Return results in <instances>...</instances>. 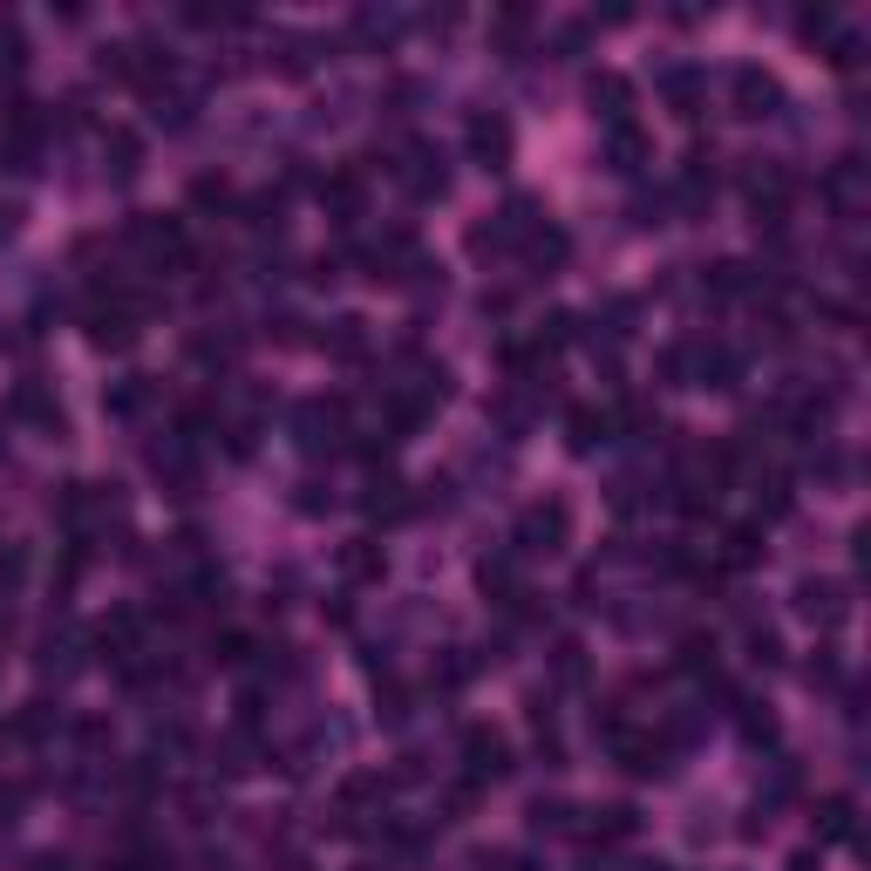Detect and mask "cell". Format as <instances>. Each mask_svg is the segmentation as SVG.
<instances>
[{
  "label": "cell",
  "mask_w": 871,
  "mask_h": 871,
  "mask_svg": "<svg viewBox=\"0 0 871 871\" xmlns=\"http://www.w3.org/2000/svg\"><path fill=\"white\" fill-rule=\"evenodd\" d=\"M817 831H824V838H851V803H844V797H824V810H817Z\"/></svg>",
  "instance_id": "cell-25"
},
{
  "label": "cell",
  "mask_w": 871,
  "mask_h": 871,
  "mask_svg": "<svg viewBox=\"0 0 871 871\" xmlns=\"http://www.w3.org/2000/svg\"><path fill=\"white\" fill-rule=\"evenodd\" d=\"M463 762H470L477 783H498V777H511V742H504L498 729L470 722V729H463Z\"/></svg>",
  "instance_id": "cell-2"
},
{
  "label": "cell",
  "mask_w": 871,
  "mask_h": 871,
  "mask_svg": "<svg viewBox=\"0 0 871 871\" xmlns=\"http://www.w3.org/2000/svg\"><path fill=\"white\" fill-rule=\"evenodd\" d=\"M54 722H62V715H54V708H48V701H28V708H21V715L8 722V735H14V742H41V735H48Z\"/></svg>",
  "instance_id": "cell-20"
},
{
  "label": "cell",
  "mask_w": 871,
  "mask_h": 871,
  "mask_svg": "<svg viewBox=\"0 0 871 871\" xmlns=\"http://www.w3.org/2000/svg\"><path fill=\"white\" fill-rule=\"evenodd\" d=\"M211 661H218V668H246V661H252V640H246V633L211 640Z\"/></svg>",
  "instance_id": "cell-26"
},
{
  "label": "cell",
  "mask_w": 871,
  "mask_h": 871,
  "mask_svg": "<svg viewBox=\"0 0 871 871\" xmlns=\"http://www.w3.org/2000/svg\"><path fill=\"white\" fill-rule=\"evenodd\" d=\"M708 287H715V300H735V293L762 287V280H755V266H742V259H722L715 272H708Z\"/></svg>",
  "instance_id": "cell-18"
},
{
  "label": "cell",
  "mask_w": 871,
  "mask_h": 871,
  "mask_svg": "<svg viewBox=\"0 0 871 871\" xmlns=\"http://www.w3.org/2000/svg\"><path fill=\"white\" fill-rule=\"evenodd\" d=\"M607 157H613V171H640V163H647V137H640L633 123H613V143H607Z\"/></svg>",
  "instance_id": "cell-17"
},
{
  "label": "cell",
  "mask_w": 871,
  "mask_h": 871,
  "mask_svg": "<svg viewBox=\"0 0 871 871\" xmlns=\"http://www.w3.org/2000/svg\"><path fill=\"white\" fill-rule=\"evenodd\" d=\"M109 871H171V851H150V844H143V851H123Z\"/></svg>",
  "instance_id": "cell-28"
},
{
  "label": "cell",
  "mask_w": 871,
  "mask_h": 871,
  "mask_svg": "<svg viewBox=\"0 0 871 871\" xmlns=\"http://www.w3.org/2000/svg\"><path fill=\"white\" fill-rule=\"evenodd\" d=\"M0 69H21V34L0 28Z\"/></svg>",
  "instance_id": "cell-29"
},
{
  "label": "cell",
  "mask_w": 871,
  "mask_h": 871,
  "mask_svg": "<svg viewBox=\"0 0 871 871\" xmlns=\"http://www.w3.org/2000/svg\"><path fill=\"white\" fill-rule=\"evenodd\" d=\"M755 552H762V531H755V524H735L729 544H722V559H729V565H755Z\"/></svg>",
  "instance_id": "cell-23"
},
{
  "label": "cell",
  "mask_w": 871,
  "mask_h": 871,
  "mask_svg": "<svg viewBox=\"0 0 871 871\" xmlns=\"http://www.w3.org/2000/svg\"><path fill=\"white\" fill-rule=\"evenodd\" d=\"M633 831H640L633 803H607V810H592V824H585V838H599V844H620V838H633Z\"/></svg>",
  "instance_id": "cell-15"
},
{
  "label": "cell",
  "mask_w": 871,
  "mask_h": 871,
  "mask_svg": "<svg viewBox=\"0 0 871 871\" xmlns=\"http://www.w3.org/2000/svg\"><path fill=\"white\" fill-rule=\"evenodd\" d=\"M607 436H613V416H599V409H572V416H565V443H572L579 457L599 450Z\"/></svg>",
  "instance_id": "cell-14"
},
{
  "label": "cell",
  "mask_w": 871,
  "mask_h": 871,
  "mask_svg": "<svg viewBox=\"0 0 871 871\" xmlns=\"http://www.w3.org/2000/svg\"><path fill=\"white\" fill-rule=\"evenodd\" d=\"M470 150L498 171V163H511V123L504 117H470Z\"/></svg>",
  "instance_id": "cell-10"
},
{
  "label": "cell",
  "mask_w": 871,
  "mask_h": 871,
  "mask_svg": "<svg viewBox=\"0 0 871 871\" xmlns=\"http://www.w3.org/2000/svg\"><path fill=\"white\" fill-rule=\"evenodd\" d=\"M191 204H198V211L232 204V184H226V178H198V184H191Z\"/></svg>",
  "instance_id": "cell-27"
},
{
  "label": "cell",
  "mask_w": 871,
  "mask_h": 871,
  "mask_svg": "<svg viewBox=\"0 0 871 871\" xmlns=\"http://www.w3.org/2000/svg\"><path fill=\"white\" fill-rule=\"evenodd\" d=\"M613 755H620V770H627V777H661V770H668V749H661V742H647V735H633V729L613 735Z\"/></svg>",
  "instance_id": "cell-9"
},
{
  "label": "cell",
  "mask_w": 871,
  "mask_h": 871,
  "mask_svg": "<svg viewBox=\"0 0 871 871\" xmlns=\"http://www.w3.org/2000/svg\"><path fill=\"white\" fill-rule=\"evenodd\" d=\"M341 429H348V402H341V396H313V402H300V443H307V450L334 443Z\"/></svg>",
  "instance_id": "cell-4"
},
{
  "label": "cell",
  "mask_w": 871,
  "mask_h": 871,
  "mask_svg": "<svg viewBox=\"0 0 871 871\" xmlns=\"http://www.w3.org/2000/svg\"><path fill=\"white\" fill-rule=\"evenodd\" d=\"M102 157H117L109 171H117V178H130L137 163H143V143H137V130H109V137H102Z\"/></svg>",
  "instance_id": "cell-21"
},
{
  "label": "cell",
  "mask_w": 871,
  "mask_h": 871,
  "mask_svg": "<svg viewBox=\"0 0 871 871\" xmlns=\"http://www.w3.org/2000/svg\"><path fill=\"white\" fill-rule=\"evenodd\" d=\"M341 572H348L354 585H374L381 572H389V559H381L374 538H354V544H341Z\"/></svg>",
  "instance_id": "cell-13"
},
{
  "label": "cell",
  "mask_w": 871,
  "mask_h": 871,
  "mask_svg": "<svg viewBox=\"0 0 871 871\" xmlns=\"http://www.w3.org/2000/svg\"><path fill=\"white\" fill-rule=\"evenodd\" d=\"M14 226H21V204H0V239H8Z\"/></svg>",
  "instance_id": "cell-30"
},
{
  "label": "cell",
  "mask_w": 871,
  "mask_h": 871,
  "mask_svg": "<svg viewBox=\"0 0 871 871\" xmlns=\"http://www.w3.org/2000/svg\"><path fill=\"white\" fill-rule=\"evenodd\" d=\"M729 96H735V117H770V109L783 102L777 76H762V69H735V76H729Z\"/></svg>",
  "instance_id": "cell-5"
},
{
  "label": "cell",
  "mask_w": 871,
  "mask_h": 871,
  "mask_svg": "<svg viewBox=\"0 0 871 871\" xmlns=\"http://www.w3.org/2000/svg\"><path fill=\"white\" fill-rule=\"evenodd\" d=\"M681 668H688V674H701V668L715 674V633H688V640H681Z\"/></svg>",
  "instance_id": "cell-24"
},
{
  "label": "cell",
  "mask_w": 871,
  "mask_h": 871,
  "mask_svg": "<svg viewBox=\"0 0 871 871\" xmlns=\"http://www.w3.org/2000/svg\"><path fill=\"white\" fill-rule=\"evenodd\" d=\"M320 348L334 354V361H361V354H368V320L341 313V320H334V327H327V334H320Z\"/></svg>",
  "instance_id": "cell-12"
},
{
  "label": "cell",
  "mask_w": 871,
  "mask_h": 871,
  "mask_svg": "<svg viewBox=\"0 0 871 871\" xmlns=\"http://www.w3.org/2000/svg\"><path fill=\"white\" fill-rule=\"evenodd\" d=\"M96 647L109 653V661H130V653H143V613L137 607H109L96 620Z\"/></svg>",
  "instance_id": "cell-3"
},
{
  "label": "cell",
  "mask_w": 871,
  "mask_h": 871,
  "mask_svg": "<svg viewBox=\"0 0 871 871\" xmlns=\"http://www.w3.org/2000/svg\"><path fill=\"white\" fill-rule=\"evenodd\" d=\"M402 178H409V191H416L422 204L450 191V171H443V157H436V150H409V171H402Z\"/></svg>",
  "instance_id": "cell-11"
},
{
  "label": "cell",
  "mask_w": 871,
  "mask_h": 871,
  "mask_svg": "<svg viewBox=\"0 0 871 871\" xmlns=\"http://www.w3.org/2000/svg\"><path fill=\"white\" fill-rule=\"evenodd\" d=\"M592 102H607V117L627 123V109H633V82H627V76H592Z\"/></svg>",
  "instance_id": "cell-19"
},
{
  "label": "cell",
  "mask_w": 871,
  "mask_h": 871,
  "mask_svg": "<svg viewBox=\"0 0 871 871\" xmlns=\"http://www.w3.org/2000/svg\"><path fill=\"white\" fill-rule=\"evenodd\" d=\"M477 585H483V599H498V607H511V599L524 592L511 559H483V565H477Z\"/></svg>",
  "instance_id": "cell-16"
},
{
  "label": "cell",
  "mask_w": 871,
  "mask_h": 871,
  "mask_svg": "<svg viewBox=\"0 0 871 871\" xmlns=\"http://www.w3.org/2000/svg\"><path fill=\"white\" fill-rule=\"evenodd\" d=\"M34 871H69V858H41V864H34Z\"/></svg>",
  "instance_id": "cell-31"
},
{
  "label": "cell",
  "mask_w": 871,
  "mask_h": 871,
  "mask_svg": "<svg viewBox=\"0 0 871 871\" xmlns=\"http://www.w3.org/2000/svg\"><path fill=\"white\" fill-rule=\"evenodd\" d=\"M572 538V511L559 498H544L518 518V552H559V544Z\"/></svg>",
  "instance_id": "cell-1"
},
{
  "label": "cell",
  "mask_w": 871,
  "mask_h": 871,
  "mask_svg": "<svg viewBox=\"0 0 871 871\" xmlns=\"http://www.w3.org/2000/svg\"><path fill=\"white\" fill-rule=\"evenodd\" d=\"M8 416H14V422H34V429H48V436H62V402H54L41 381H21V389L8 396Z\"/></svg>",
  "instance_id": "cell-7"
},
{
  "label": "cell",
  "mask_w": 871,
  "mask_h": 871,
  "mask_svg": "<svg viewBox=\"0 0 871 871\" xmlns=\"http://www.w3.org/2000/svg\"><path fill=\"white\" fill-rule=\"evenodd\" d=\"M143 402H150V381H143V374H130V381H117V389H109V396H102V409H109V416H137Z\"/></svg>",
  "instance_id": "cell-22"
},
{
  "label": "cell",
  "mask_w": 871,
  "mask_h": 871,
  "mask_svg": "<svg viewBox=\"0 0 871 871\" xmlns=\"http://www.w3.org/2000/svg\"><path fill=\"white\" fill-rule=\"evenodd\" d=\"M797 613L817 620V627H838V620L851 613V607H844V585H838V579H803V585H797Z\"/></svg>",
  "instance_id": "cell-6"
},
{
  "label": "cell",
  "mask_w": 871,
  "mask_h": 871,
  "mask_svg": "<svg viewBox=\"0 0 871 871\" xmlns=\"http://www.w3.org/2000/svg\"><path fill=\"white\" fill-rule=\"evenodd\" d=\"M320 204L334 211L341 226H348V218H361V171H354V163H341V171L320 178Z\"/></svg>",
  "instance_id": "cell-8"
},
{
  "label": "cell",
  "mask_w": 871,
  "mask_h": 871,
  "mask_svg": "<svg viewBox=\"0 0 871 871\" xmlns=\"http://www.w3.org/2000/svg\"><path fill=\"white\" fill-rule=\"evenodd\" d=\"M633 871H668V864H633Z\"/></svg>",
  "instance_id": "cell-32"
}]
</instances>
